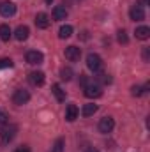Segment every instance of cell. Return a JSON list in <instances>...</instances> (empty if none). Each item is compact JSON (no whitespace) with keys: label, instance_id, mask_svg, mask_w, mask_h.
Returning <instances> with one entry per match:
<instances>
[{"label":"cell","instance_id":"obj_1","mask_svg":"<svg viewBox=\"0 0 150 152\" xmlns=\"http://www.w3.org/2000/svg\"><path fill=\"white\" fill-rule=\"evenodd\" d=\"M16 131H18V126H14V124H4L2 126V129H0V142L4 143V145H7V143H11L12 140H14V136H16Z\"/></svg>","mask_w":150,"mask_h":152},{"label":"cell","instance_id":"obj_2","mask_svg":"<svg viewBox=\"0 0 150 152\" xmlns=\"http://www.w3.org/2000/svg\"><path fill=\"white\" fill-rule=\"evenodd\" d=\"M87 67L94 73H99L103 69V58L97 55V53H88L87 57Z\"/></svg>","mask_w":150,"mask_h":152},{"label":"cell","instance_id":"obj_3","mask_svg":"<svg viewBox=\"0 0 150 152\" xmlns=\"http://www.w3.org/2000/svg\"><path fill=\"white\" fill-rule=\"evenodd\" d=\"M28 101H30V94H28V90H25V88H18V90L12 94V103L18 104V106L27 104Z\"/></svg>","mask_w":150,"mask_h":152},{"label":"cell","instance_id":"obj_4","mask_svg":"<svg viewBox=\"0 0 150 152\" xmlns=\"http://www.w3.org/2000/svg\"><path fill=\"white\" fill-rule=\"evenodd\" d=\"M83 90H85V96L90 97V99L101 97V96H103V88H101L99 83H88L87 87H83Z\"/></svg>","mask_w":150,"mask_h":152},{"label":"cell","instance_id":"obj_5","mask_svg":"<svg viewBox=\"0 0 150 152\" xmlns=\"http://www.w3.org/2000/svg\"><path fill=\"white\" fill-rule=\"evenodd\" d=\"M27 62L28 64H32V66H39V64H42V60H44V55L37 51V50H30V51H27Z\"/></svg>","mask_w":150,"mask_h":152},{"label":"cell","instance_id":"obj_6","mask_svg":"<svg viewBox=\"0 0 150 152\" xmlns=\"http://www.w3.org/2000/svg\"><path fill=\"white\" fill-rule=\"evenodd\" d=\"M113 127H115V120H113L111 117H104V118H101V122H99V131H101L103 134L111 133Z\"/></svg>","mask_w":150,"mask_h":152},{"label":"cell","instance_id":"obj_7","mask_svg":"<svg viewBox=\"0 0 150 152\" xmlns=\"http://www.w3.org/2000/svg\"><path fill=\"white\" fill-rule=\"evenodd\" d=\"M64 53H66V58H67V60L76 62V60H79V57H81V48H78V46H67Z\"/></svg>","mask_w":150,"mask_h":152},{"label":"cell","instance_id":"obj_8","mask_svg":"<svg viewBox=\"0 0 150 152\" xmlns=\"http://www.w3.org/2000/svg\"><path fill=\"white\" fill-rule=\"evenodd\" d=\"M129 16L133 21H141V20H145V9L141 5H133L129 11Z\"/></svg>","mask_w":150,"mask_h":152},{"label":"cell","instance_id":"obj_9","mask_svg":"<svg viewBox=\"0 0 150 152\" xmlns=\"http://www.w3.org/2000/svg\"><path fill=\"white\" fill-rule=\"evenodd\" d=\"M14 12H16V5L12 2H2L0 4V14L2 16L9 18V16H14Z\"/></svg>","mask_w":150,"mask_h":152},{"label":"cell","instance_id":"obj_10","mask_svg":"<svg viewBox=\"0 0 150 152\" xmlns=\"http://www.w3.org/2000/svg\"><path fill=\"white\" fill-rule=\"evenodd\" d=\"M28 81H30L34 87H41V85L44 83V73H41V71L30 73V75H28Z\"/></svg>","mask_w":150,"mask_h":152},{"label":"cell","instance_id":"obj_11","mask_svg":"<svg viewBox=\"0 0 150 152\" xmlns=\"http://www.w3.org/2000/svg\"><path fill=\"white\" fill-rule=\"evenodd\" d=\"M28 34H30V30H28V27H25V25H20V27L14 30V37L18 39V41H27V39H28Z\"/></svg>","mask_w":150,"mask_h":152},{"label":"cell","instance_id":"obj_12","mask_svg":"<svg viewBox=\"0 0 150 152\" xmlns=\"http://www.w3.org/2000/svg\"><path fill=\"white\" fill-rule=\"evenodd\" d=\"M36 25H37V28H48L50 27V18L46 12H39L36 16Z\"/></svg>","mask_w":150,"mask_h":152},{"label":"cell","instance_id":"obj_13","mask_svg":"<svg viewBox=\"0 0 150 152\" xmlns=\"http://www.w3.org/2000/svg\"><path fill=\"white\" fill-rule=\"evenodd\" d=\"M66 18H67V9H66L64 5H57V7L53 9V20L62 21V20H66Z\"/></svg>","mask_w":150,"mask_h":152},{"label":"cell","instance_id":"obj_14","mask_svg":"<svg viewBox=\"0 0 150 152\" xmlns=\"http://www.w3.org/2000/svg\"><path fill=\"white\" fill-rule=\"evenodd\" d=\"M78 106L76 104H69L67 106V110H66V120L67 122H74L76 118H78Z\"/></svg>","mask_w":150,"mask_h":152},{"label":"cell","instance_id":"obj_15","mask_svg":"<svg viewBox=\"0 0 150 152\" xmlns=\"http://www.w3.org/2000/svg\"><path fill=\"white\" fill-rule=\"evenodd\" d=\"M51 92L55 94V97H57V101H58V103L66 101V90H62V87H60L58 83H55V85L51 87Z\"/></svg>","mask_w":150,"mask_h":152},{"label":"cell","instance_id":"obj_16","mask_svg":"<svg viewBox=\"0 0 150 152\" xmlns=\"http://www.w3.org/2000/svg\"><path fill=\"white\" fill-rule=\"evenodd\" d=\"M73 36V27L71 25H62L60 30H58V37L60 39H67Z\"/></svg>","mask_w":150,"mask_h":152},{"label":"cell","instance_id":"obj_17","mask_svg":"<svg viewBox=\"0 0 150 152\" xmlns=\"http://www.w3.org/2000/svg\"><path fill=\"white\" fill-rule=\"evenodd\" d=\"M136 37L141 39V41H147L150 37V28L149 27H138L136 28Z\"/></svg>","mask_w":150,"mask_h":152},{"label":"cell","instance_id":"obj_18","mask_svg":"<svg viewBox=\"0 0 150 152\" xmlns=\"http://www.w3.org/2000/svg\"><path fill=\"white\" fill-rule=\"evenodd\" d=\"M95 112H97V104H94V103H88V104H85V106H83L81 115H83V117H90V115H94Z\"/></svg>","mask_w":150,"mask_h":152},{"label":"cell","instance_id":"obj_19","mask_svg":"<svg viewBox=\"0 0 150 152\" xmlns=\"http://www.w3.org/2000/svg\"><path fill=\"white\" fill-rule=\"evenodd\" d=\"M11 28H9V25H0V39L2 41H9L11 39Z\"/></svg>","mask_w":150,"mask_h":152},{"label":"cell","instance_id":"obj_20","mask_svg":"<svg viewBox=\"0 0 150 152\" xmlns=\"http://www.w3.org/2000/svg\"><path fill=\"white\" fill-rule=\"evenodd\" d=\"M60 78L66 80V81H69V80L73 78V69H71V67H62V69H60Z\"/></svg>","mask_w":150,"mask_h":152},{"label":"cell","instance_id":"obj_21","mask_svg":"<svg viewBox=\"0 0 150 152\" xmlns=\"http://www.w3.org/2000/svg\"><path fill=\"white\" fill-rule=\"evenodd\" d=\"M117 39H118V42H120V44H127V42H129V37H127L125 30H118V34H117Z\"/></svg>","mask_w":150,"mask_h":152},{"label":"cell","instance_id":"obj_22","mask_svg":"<svg viewBox=\"0 0 150 152\" xmlns=\"http://www.w3.org/2000/svg\"><path fill=\"white\" fill-rule=\"evenodd\" d=\"M64 143H66V142H64V138H58V140L55 142V147H53V151H51V152H62V151H64Z\"/></svg>","mask_w":150,"mask_h":152},{"label":"cell","instance_id":"obj_23","mask_svg":"<svg viewBox=\"0 0 150 152\" xmlns=\"http://www.w3.org/2000/svg\"><path fill=\"white\" fill-rule=\"evenodd\" d=\"M12 67V60L11 58H0V69H7Z\"/></svg>","mask_w":150,"mask_h":152},{"label":"cell","instance_id":"obj_24","mask_svg":"<svg viewBox=\"0 0 150 152\" xmlns=\"http://www.w3.org/2000/svg\"><path fill=\"white\" fill-rule=\"evenodd\" d=\"M7 122H9V115H7L5 110L0 108V126H4V124H7Z\"/></svg>","mask_w":150,"mask_h":152},{"label":"cell","instance_id":"obj_25","mask_svg":"<svg viewBox=\"0 0 150 152\" xmlns=\"http://www.w3.org/2000/svg\"><path fill=\"white\" fill-rule=\"evenodd\" d=\"M143 92H145V90H143V88H141V87H138V85H134V87H133V88H131V94H133V96H134V97H140V96H141V94H143Z\"/></svg>","mask_w":150,"mask_h":152},{"label":"cell","instance_id":"obj_26","mask_svg":"<svg viewBox=\"0 0 150 152\" xmlns=\"http://www.w3.org/2000/svg\"><path fill=\"white\" fill-rule=\"evenodd\" d=\"M97 81L106 85V83H111V78H110L108 75H99V76H97Z\"/></svg>","mask_w":150,"mask_h":152},{"label":"cell","instance_id":"obj_27","mask_svg":"<svg viewBox=\"0 0 150 152\" xmlns=\"http://www.w3.org/2000/svg\"><path fill=\"white\" fill-rule=\"evenodd\" d=\"M79 83H81L83 87H87V85H88V76H85V75H79Z\"/></svg>","mask_w":150,"mask_h":152},{"label":"cell","instance_id":"obj_28","mask_svg":"<svg viewBox=\"0 0 150 152\" xmlns=\"http://www.w3.org/2000/svg\"><path fill=\"white\" fill-rule=\"evenodd\" d=\"M149 57H150L149 48H145V50H143V60H145V62H149Z\"/></svg>","mask_w":150,"mask_h":152},{"label":"cell","instance_id":"obj_29","mask_svg":"<svg viewBox=\"0 0 150 152\" xmlns=\"http://www.w3.org/2000/svg\"><path fill=\"white\" fill-rule=\"evenodd\" d=\"M14 152H30V149H28L27 145H23V147H18V149H16Z\"/></svg>","mask_w":150,"mask_h":152},{"label":"cell","instance_id":"obj_30","mask_svg":"<svg viewBox=\"0 0 150 152\" xmlns=\"http://www.w3.org/2000/svg\"><path fill=\"white\" fill-rule=\"evenodd\" d=\"M140 2H141V7H143V5H147V4H149V0H140Z\"/></svg>","mask_w":150,"mask_h":152},{"label":"cell","instance_id":"obj_31","mask_svg":"<svg viewBox=\"0 0 150 152\" xmlns=\"http://www.w3.org/2000/svg\"><path fill=\"white\" fill-rule=\"evenodd\" d=\"M87 152H99V151H97V149H88Z\"/></svg>","mask_w":150,"mask_h":152},{"label":"cell","instance_id":"obj_32","mask_svg":"<svg viewBox=\"0 0 150 152\" xmlns=\"http://www.w3.org/2000/svg\"><path fill=\"white\" fill-rule=\"evenodd\" d=\"M46 4H51V0H46Z\"/></svg>","mask_w":150,"mask_h":152}]
</instances>
